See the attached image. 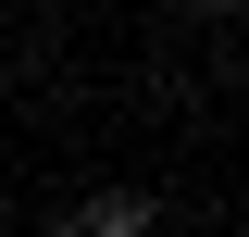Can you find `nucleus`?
I'll use <instances>...</instances> for the list:
<instances>
[{
    "label": "nucleus",
    "instance_id": "obj_1",
    "mask_svg": "<svg viewBox=\"0 0 249 237\" xmlns=\"http://www.w3.org/2000/svg\"><path fill=\"white\" fill-rule=\"evenodd\" d=\"M88 225H100V237H137V225H150V200H137V187H112V200H88Z\"/></svg>",
    "mask_w": 249,
    "mask_h": 237
},
{
    "label": "nucleus",
    "instance_id": "obj_2",
    "mask_svg": "<svg viewBox=\"0 0 249 237\" xmlns=\"http://www.w3.org/2000/svg\"><path fill=\"white\" fill-rule=\"evenodd\" d=\"M212 13H224V0H212Z\"/></svg>",
    "mask_w": 249,
    "mask_h": 237
}]
</instances>
